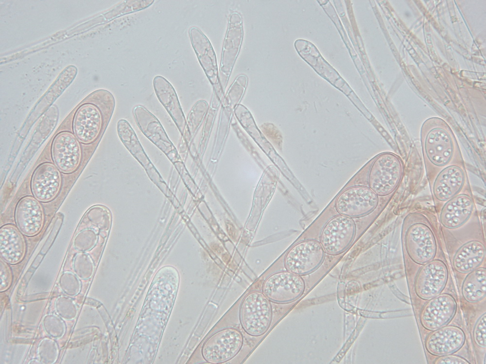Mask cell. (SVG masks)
Masks as SVG:
<instances>
[{
  "label": "cell",
  "mask_w": 486,
  "mask_h": 364,
  "mask_svg": "<svg viewBox=\"0 0 486 364\" xmlns=\"http://www.w3.org/2000/svg\"><path fill=\"white\" fill-rule=\"evenodd\" d=\"M420 141L428 181L448 165L464 163L455 136L442 119L434 117L424 121Z\"/></svg>",
  "instance_id": "cell-1"
},
{
  "label": "cell",
  "mask_w": 486,
  "mask_h": 364,
  "mask_svg": "<svg viewBox=\"0 0 486 364\" xmlns=\"http://www.w3.org/2000/svg\"><path fill=\"white\" fill-rule=\"evenodd\" d=\"M441 231L455 272L466 275L482 266L486 259V240L477 213L458 229L441 228Z\"/></svg>",
  "instance_id": "cell-2"
},
{
  "label": "cell",
  "mask_w": 486,
  "mask_h": 364,
  "mask_svg": "<svg viewBox=\"0 0 486 364\" xmlns=\"http://www.w3.org/2000/svg\"><path fill=\"white\" fill-rule=\"evenodd\" d=\"M433 219L421 210L410 211L403 218L401 244L404 255L419 267L436 258L442 242Z\"/></svg>",
  "instance_id": "cell-3"
},
{
  "label": "cell",
  "mask_w": 486,
  "mask_h": 364,
  "mask_svg": "<svg viewBox=\"0 0 486 364\" xmlns=\"http://www.w3.org/2000/svg\"><path fill=\"white\" fill-rule=\"evenodd\" d=\"M403 173L404 164L399 156L392 152L382 153L376 158L370 169V188L378 196H390L400 184Z\"/></svg>",
  "instance_id": "cell-4"
},
{
  "label": "cell",
  "mask_w": 486,
  "mask_h": 364,
  "mask_svg": "<svg viewBox=\"0 0 486 364\" xmlns=\"http://www.w3.org/2000/svg\"><path fill=\"white\" fill-rule=\"evenodd\" d=\"M239 319L243 330L252 336H260L269 329L272 319L270 300L262 292L248 293L240 307Z\"/></svg>",
  "instance_id": "cell-5"
},
{
  "label": "cell",
  "mask_w": 486,
  "mask_h": 364,
  "mask_svg": "<svg viewBox=\"0 0 486 364\" xmlns=\"http://www.w3.org/2000/svg\"><path fill=\"white\" fill-rule=\"evenodd\" d=\"M437 210L445 202L470 188L464 163L452 164L440 170L428 181Z\"/></svg>",
  "instance_id": "cell-6"
},
{
  "label": "cell",
  "mask_w": 486,
  "mask_h": 364,
  "mask_svg": "<svg viewBox=\"0 0 486 364\" xmlns=\"http://www.w3.org/2000/svg\"><path fill=\"white\" fill-rule=\"evenodd\" d=\"M243 343V337L240 331L233 328H225L206 340L202 348V356L209 363H223L236 356Z\"/></svg>",
  "instance_id": "cell-7"
},
{
  "label": "cell",
  "mask_w": 486,
  "mask_h": 364,
  "mask_svg": "<svg viewBox=\"0 0 486 364\" xmlns=\"http://www.w3.org/2000/svg\"><path fill=\"white\" fill-rule=\"evenodd\" d=\"M437 212L442 229L453 231L465 225L477 213L470 188L444 203Z\"/></svg>",
  "instance_id": "cell-8"
},
{
  "label": "cell",
  "mask_w": 486,
  "mask_h": 364,
  "mask_svg": "<svg viewBox=\"0 0 486 364\" xmlns=\"http://www.w3.org/2000/svg\"><path fill=\"white\" fill-rule=\"evenodd\" d=\"M325 251L315 240L303 241L294 245L287 252L284 264L287 271L303 276L317 269L323 263Z\"/></svg>",
  "instance_id": "cell-9"
},
{
  "label": "cell",
  "mask_w": 486,
  "mask_h": 364,
  "mask_svg": "<svg viewBox=\"0 0 486 364\" xmlns=\"http://www.w3.org/2000/svg\"><path fill=\"white\" fill-rule=\"evenodd\" d=\"M356 231V224L352 218L340 215L331 218L320 235V244L325 252L336 255L345 251L353 242Z\"/></svg>",
  "instance_id": "cell-10"
},
{
  "label": "cell",
  "mask_w": 486,
  "mask_h": 364,
  "mask_svg": "<svg viewBox=\"0 0 486 364\" xmlns=\"http://www.w3.org/2000/svg\"><path fill=\"white\" fill-rule=\"evenodd\" d=\"M305 283L300 276L289 271H280L269 276L262 285V292L271 301L287 303L295 301L303 294Z\"/></svg>",
  "instance_id": "cell-11"
},
{
  "label": "cell",
  "mask_w": 486,
  "mask_h": 364,
  "mask_svg": "<svg viewBox=\"0 0 486 364\" xmlns=\"http://www.w3.org/2000/svg\"><path fill=\"white\" fill-rule=\"evenodd\" d=\"M448 267L441 259L434 260L421 266L415 279V291L418 298L429 300L440 294L447 283Z\"/></svg>",
  "instance_id": "cell-12"
},
{
  "label": "cell",
  "mask_w": 486,
  "mask_h": 364,
  "mask_svg": "<svg viewBox=\"0 0 486 364\" xmlns=\"http://www.w3.org/2000/svg\"><path fill=\"white\" fill-rule=\"evenodd\" d=\"M379 203V196L370 188L355 186L345 190L338 196L335 208L342 215L360 217L374 211Z\"/></svg>",
  "instance_id": "cell-13"
},
{
  "label": "cell",
  "mask_w": 486,
  "mask_h": 364,
  "mask_svg": "<svg viewBox=\"0 0 486 364\" xmlns=\"http://www.w3.org/2000/svg\"><path fill=\"white\" fill-rule=\"evenodd\" d=\"M243 36V21L238 13H232L224 40L219 72L220 83L225 88L238 56Z\"/></svg>",
  "instance_id": "cell-14"
},
{
  "label": "cell",
  "mask_w": 486,
  "mask_h": 364,
  "mask_svg": "<svg viewBox=\"0 0 486 364\" xmlns=\"http://www.w3.org/2000/svg\"><path fill=\"white\" fill-rule=\"evenodd\" d=\"M133 114L139 129L151 141L165 153L174 164L181 160L158 120L141 105L136 106Z\"/></svg>",
  "instance_id": "cell-15"
},
{
  "label": "cell",
  "mask_w": 486,
  "mask_h": 364,
  "mask_svg": "<svg viewBox=\"0 0 486 364\" xmlns=\"http://www.w3.org/2000/svg\"><path fill=\"white\" fill-rule=\"evenodd\" d=\"M80 141L69 131L59 132L54 137L52 146V155L55 165L62 172L69 174L79 167L82 159Z\"/></svg>",
  "instance_id": "cell-16"
},
{
  "label": "cell",
  "mask_w": 486,
  "mask_h": 364,
  "mask_svg": "<svg viewBox=\"0 0 486 364\" xmlns=\"http://www.w3.org/2000/svg\"><path fill=\"white\" fill-rule=\"evenodd\" d=\"M457 309L454 298L448 293L440 294L422 307L419 321L426 330L433 331L447 325L453 318Z\"/></svg>",
  "instance_id": "cell-17"
},
{
  "label": "cell",
  "mask_w": 486,
  "mask_h": 364,
  "mask_svg": "<svg viewBox=\"0 0 486 364\" xmlns=\"http://www.w3.org/2000/svg\"><path fill=\"white\" fill-rule=\"evenodd\" d=\"M62 183L60 170L55 164L45 162L35 170L31 180V189L37 199L48 202L57 196Z\"/></svg>",
  "instance_id": "cell-18"
},
{
  "label": "cell",
  "mask_w": 486,
  "mask_h": 364,
  "mask_svg": "<svg viewBox=\"0 0 486 364\" xmlns=\"http://www.w3.org/2000/svg\"><path fill=\"white\" fill-rule=\"evenodd\" d=\"M74 134L80 142L90 144L99 137L103 127V114L94 104L85 103L77 110L72 123Z\"/></svg>",
  "instance_id": "cell-19"
},
{
  "label": "cell",
  "mask_w": 486,
  "mask_h": 364,
  "mask_svg": "<svg viewBox=\"0 0 486 364\" xmlns=\"http://www.w3.org/2000/svg\"><path fill=\"white\" fill-rule=\"evenodd\" d=\"M465 339V332L461 328L445 325L427 336L425 347L430 354L439 357L456 352L463 346Z\"/></svg>",
  "instance_id": "cell-20"
},
{
  "label": "cell",
  "mask_w": 486,
  "mask_h": 364,
  "mask_svg": "<svg viewBox=\"0 0 486 364\" xmlns=\"http://www.w3.org/2000/svg\"><path fill=\"white\" fill-rule=\"evenodd\" d=\"M15 219L24 235L29 237L37 235L45 222L44 211L40 201L31 196L21 198L16 208Z\"/></svg>",
  "instance_id": "cell-21"
},
{
  "label": "cell",
  "mask_w": 486,
  "mask_h": 364,
  "mask_svg": "<svg viewBox=\"0 0 486 364\" xmlns=\"http://www.w3.org/2000/svg\"><path fill=\"white\" fill-rule=\"evenodd\" d=\"M189 33L192 47L206 75L213 86L220 88L216 55L210 42L197 27H191Z\"/></svg>",
  "instance_id": "cell-22"
},
{
  "label": "cell",
  "mask_w": 486,
  "mask_h": 364,
  "mask_svg": "<svg viewBox=\"0 0 486 364\" xmlns=\"http://www.w3.org/2000/svg\"><path fill=\"white\" fill-rule=\"evenodd\" d=\"M23 234L16 226L5 224L0 229V253L6 263L15 265L24 258L26 243Z\"/></svg>",
  "instance_id": "cell-23"
},
{
  "label": "cell",
  "mask_w": 486,
  "mask_h": 364,
  "mask_svg": "<svg viewBox=\"0 0 486 364\" xmlns=\"http://www.w3.org/2000/svg\"><path fill=\"white\" fill-rule=\"evenodd\" d=\"M153 84L158 99L183 135L186 126L185 118L174 87L167 79L160 75L154 77Z\"/></svg>",
  "instance_id": "cell-24"
},
{
  "label": "cell",
  "mask_w": 486,
  "mask_h": 364,
  "mask_svg": "<svg viewBox=\"0 0 486 364\" xmlns=\"http://www.w3.org/2000/svg\"><path fill=\"white\" fill-rule=\"evenodd\" d=\"M117 132L124 146L133 157L147 170L156 169L144 151L135 132L125 120L120 119L117 123Z\"/></svg>",
  "instance_id": "cell-25"
},
{
  "label": "cell",
  "mask_w": 486,
  "mask_h": 364,
  "mask_svg": "<svg viewBox=\"0 0 486 364\" xmlns=\"http://www.w3.org/2000/svg\"><path fill=\"white\" fill-rule=\"evenodd\" d=\"M486 269L481 266L468 274L463 281L462 286V295L465 299L470 303L480 301L486 296Z\"/></svg>",
  "instance_id": "cell-26"
},
{
  "label": "cell",
  "mask_w": 486,
  "mask_h": 364,
  "mask_svg": "<svg viewBox=\"0 0 486 364\" xmlns=\"http://www.w3.org/2000/svg\"><path fill=\"white\" fill-rule=\"evenodd\" d=\"M73 269L79 278L82 280L90 278L94 270L93 263L90 256L84 252L77 254L74 259Z\"/></svg>",
  "instance_id": "cell-27"
},
{
  "label": "cell",
  "mask_w": 486,
  "mask_h": 364,
  "mask_svg": "<svg viewBox=\"0 0 486 364\" xmlns=\"http://www.w3.org/2000/svg\"><path fill=\"white\" fill-rule=\"evenodd\" d=\"M38 354L42 363H54L58 356V348L56 342L50 338L44 339L38 346Z\"/></svg>",
  "instance_id": "cell-28"
},
{
  "label": "cell",
  "mask_w": 486,
  "mask_h": 364,
  "mask_svg": "<svg viewBox=\"0 0 486 364\" xmlns=\"http://www.w3.org/2000/svg\"><path fill=\"white\" fill-rule=\"evenodd\" d=\"M57 314L62 318L70 320L75 318L77 314V308L74 301L69 297L61 296L55 303Z\"/></svg>",
  "instance_id": "cell-29"
},
{
  "label": "cell",
  "mask_w": 486,
  "mask_h": 364,
  "mask_svg": "<svg viewBox=\"0 0 486 364\" xmlns=\"http://www.w3.org/2000/svg\"><path fill=\"white\" fill-rule=\"evenodd\" d=\"M45 331L50 336L60 338L64 333L65 325L61 317L54 314L46 315L43 320Z\"/></svg>",
  "instance_id": "cell-30"
},
{
  "label": "cell",
  "mask_w": 486,
  "mask_h": 364,
  "mask_svg": "<svg viewBox=\"0 0 486 364\" xmlns=\"http://www.w3.org/2000/svg\"><path fill=\"white\" fill-rule=\"evenodd\" d=\"M59 286L61 290L69 296L77 295L81 290V282L76 274L70 272L63 273L60 277Z\"/></svg>",
  "instance_id": "cell-31"
},
{
  "label": "cell",
  "mask_w": 486,
  "mask_h": 364,
  "mask_svg": "<svg viewBox=\"0 0 486 364\" xmlns=\"http://www.w3.org/2000/svg\"><path fill=\"white\" fill-rule=\"evenodd\" d=\"M96 240L94 232L91 230L86 229L76 235L74 239L73 246L77 250L86 251L93 247Z\"/></svg>",
  "instance_id": "cell-32"
},
{
  "label": "cell",
  "mask_w": 486,
  "mask_h": 364,
  "mask_svg": "<svg viewBox=\"0 0 486 364\" xmlns=\"http://www.w3.org/2000/svg\"><path fill=\"white\" fill-rule=\"evenodd\" d=\"M486 313L483 314L477 320L473 330V339L476 344L482 348L486 347Z\"/></svg>",
  "instance_id": "cell-33"
},
{
  "label": "cell",
  "mask_w": 486,
  "mask_h": 364,
  "mask_svg": "<svg viewBox=\"0 0 486 364\" xmlns=\"http://www.w3.org/2000/svg\"><path fill=\"white\" fill-rule=\"evenodd\" d=\"M12 274L11 270L7 263L0 259V288L1 290H5L11 282Z\"/></svg>",
  "instance_id": "cell-34"
},
{
  "label": "cell",
  "mask_w": 486,
  "mask_h": 364,
  "mask_svg": "<svg viewBox=\"0 0 486 364\" xmlns=\"http://www.w3.org/2000/svg\"><path fill=\"white\" fill-rule=\"evenodd\" d=\"M435 364H468L470 363L464 358L452 354L438 357L433 362Z\"/></svg>",
  "instance_id": "cell-35"
}]
</instances>
